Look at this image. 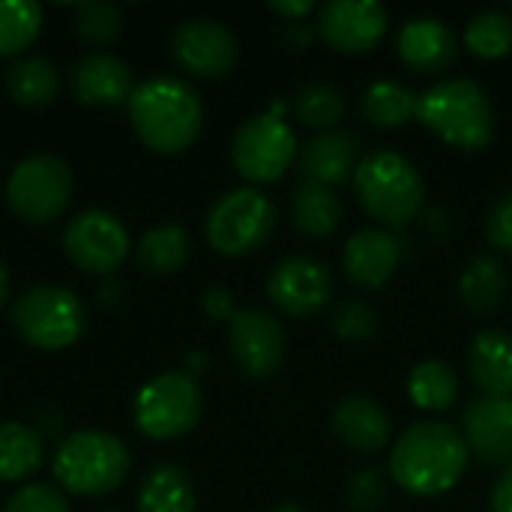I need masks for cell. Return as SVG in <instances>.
<instances>
[{
	"instance_id": "ab89813d",
	"label": "cell",
	"mask_w": 512,
	"mask_h": 512,
	"mask_svg": "<svg viewBox=\"0 0 512 512\" xmlns=\"http://www.w3.org/2000/svg\"><path fill=\"white\" fill-rule=\"evenodd\" d=\"M492 512H512V465L495 480L492 495H489Z\"/></svg>"
},
{
	"instance_id": "836d02e7",
	"label": "cell",
	"mask_w": 512,
	"mask_h": 512,
	"mask_svg": "<svg viewBox=\"0 0 512 512\" xmlns=\"http://www.w3.org/2000/svg\"><path fill=\"white\" fill-rule=\"evenodd\" d=\"M75 30L90 45H111L123 33V12L111 3H81L75 9Z\"/></svg>"
},
{
	"instance_id": "44dd1931",
	"label": "cell",
	"mask_w": 512,
	"mask_h": 512,
	"mask_svg": "<svg viewBox=\"0 0 512 512\" xmlns=\"http://www.w3.org/2000/svg\"><path fill=\"white\" fill-rule=\"evenodd\" d=\"M468 375L483 396H512V336L507 330H483L468 345Z\"/></svg>"
},
{
	"instance_id": "ac0fdd59",
	"label": "cell",
	"mask_w": 512,
	"mask_h": 512,
	"mask_svg": "<svg viewBox=\"0 0 512 512\" xmlns=\"http://www.w3.org/2000/svg\"><path fill=\"white\" fill-rule=\"evenodd\" d=\"M396 48H399L402 60L411 69L423 72V75L444 72L459 57L456 33L438 18H411V21H405L399 36H396Z\"/></svg>"
},
{
	"instance_id": "83f0119b",
	"label": "cell",
	"mask_w": 512,
	"mask_h": 512,
	"mask_svg": "<svg viewBox=\"0 0 512 512\" xmlns=\"http://www.w3.org/2000/svg\"><path fill=\"white\" fill-rule=\"evenodd\" d=\"M45 444L36 429L21 423L0 426V480L18 483L33 477L42 468Z\"/></svg>"
},
{
	"instance_id": "b9f144b4",
	"label": "cell",
	"mask_w": 512,
	"mask_h": 512,
	"mask_svg": "<svg viewBox=\"0 0 512 512\" xmlns=\"http://www.w3.org/2000/svg\"><path fill=\"white\" fill-rule=\"evenodd\" d=\"M315 36H318V30L309 27V24H303V21H291V24L285 27V42H288L291 48H306Z\"/></svg>"
},
{
	"instance_id": "7402d4cb",
	"label": "cell",
	"mask_w": 512,
	"mask_h": 512,
	"mask_svg": "<svg viewBox=\"0 0 512 512\" xmlns=\"http://www.w3.org/2000/svg\"><path fill=\"white\" fill-rule=\"evenodd\" d=\"M297 162L303 180L333 189L357 171V138L348 132H321L303 144Z\"/></svg>"
},
{
	"instance_id": "f1b7e54d",
	"label": "cell",
	"mask_w": 512,
	"mask_h": 512,
	"mask_svg": "<svg viewBox=\"0 0 512 512\" xmlns=\"http://www.w3.org/2000/svg\"><path fill=\"white\" fill-rule=\"evenodd\" d=\"M408 396L420 411H447L459 399V375L444 360H423L411 369Z\"/></svg>"
},
{
	"instance_id": "484cf974",
	"label": "cell",
	"mask_w": 512,
	"mask_h": 512,
	"mask_svg": "<svg viewBox=\"0 0 512 512\" xmlns=\"http://www.w3.org/2000/svg\"><path fill=\"white\" fill-rule=\"evenodd\" d=\"M60 72L45 57H21L6 69V90L18 105H48L60 96Z\"/></svg>"
},
{
	"instance_id": "30bf717a",
	"label": "cell",
	"mask_w": 512,
	"mask_h": 512,
	"mask_svg": "<svg viewBox=\"0 0 512 512\" xmlns=\"http://www.w3.org/2000/svg\"><path fill=\"white\" fill-rule=\"evenodd\" d=\"M231 159L249 183H276L297 159V135L282 117L255 114L237 129Z\"/></svg>"
},
{
	"instance_id": "d590c367",
	"label": "cell",
	"mask_w": 512,
	"mask_h": 512,
	"mask_svg": "<svg viewBox=\"0 0 512 512\" xmlns=\"http://www.w3.org/2000/svg\"><path fill=\"white\" fill-rule=\"evenodd\" d=\"M333 333L342 339V342H369L378 330V318H375V309L363 300H342L336 309H333Z\"/></svg>"
},
{
	"instance_id": "7a4b0ae2",
	"label": "cell",
	"mask_w": 512,
	"mask_h": 512,
	"mask_svg": "<svg viewBox=\"0 0 512 512\" xmlns=\"http://www.w3.org/2000/svg\"><path fill=\"white\" fill-rule=\"evenodd\" d=\"M126 108L138 141L162 156L189 150L204 126V105L198 93L180 78L141 81L132 90Z\"/></svg>"
},
{
	"instance_id": "9a60e30c",
	"label": "cell",
	"mask_w": 512,
	"mask_h": 512,
	"mask_svg": "<svg viewBox=\"0 0 512 512\" xmlns=\"http://www.w3.org/2000/svg\"><path fill=\"white\" fill-rule=\"evenodd\" d=\"M228 345L234 363L249 378H270L285 360V330L261 309H240L228 321Z\"/></svg>"
},
{
	"instance_id": "bcb514c9",
	"label": "cell",
	"mask_w": 512,
	"mask_h": 512,
	"mask_svg": "<svg viewBox=\"0 0 512 512\" xmlns=\"http://www.w3.org/2000/svg\"><path fill=\"white\" fill-rule=\"evenodd\" d=\"M102 512H120V510H102Z\"/></svg>"
},
{
	"instance_id": "52a82bcc",
	"label": "cell",
	"mask_w": 512,
	"mask_h": 512,
	"mask_svg": "<svg viewBox=\"0 0 512 512\" xmlns=\"http://www.w3.org/2000/svg\"><path fill=\"white\" fill-rule=\"evenodd\" d=\"M273 231H276V207L264 192L252 186L225 192L210 207L204 222L207 243L228 258L261 249L273 237Z\"/></svg>"
},
{
	"instance_id": "2e32d148",
	"label": "cell",
	"mask_w": 512,
	"mask_h": 512,
	"mask_svg": "<svg viewBox=\"0 0 512 512\" xmlns=\"http://www.w3.org/2000/svg\"><path fill=\"white\" fill-rule=\"evenodd\" d=\"M468 453L477 456L486 468H501L512 459V396L495 399L480 396L462 414Z\"/></svg>"
},
{
	"instance_id": "f35d334b",
	"label": "cell",
	"mask_w": 512,
	"mask_h": 512,
	"mask_svg": "<svg viewBox=\"0 0 512 512\" xmlns=\"http://www.w3.org/2000/svg\"><path fill=\"white\" fill-rule=\"evenodd\" d=\"M201 306H204V312H207L210 318H216V321H231V318L237 315L234 297H231V291H225V288H210V291L204 294Z\"/></svg>"
},
{
	"instance_id": "e575fe53",
	"label": "cell",
	"mask_w": 512,
	"mask_h": 512,
	"mask_svg": "<svg viewBox=\"0 0 512 512\" xmlns=\"http://www.w3.org/2000/svg\"><path fill=\"white\" fill-rule=\"evenodd\" d=\"M390 498V480L378 468H363L351 477L345 489V504L351 512H378L384 510Z\"/></svg>"
},
{
	"instance_id": "1f68e13d",
	"label": "cell",
	"mask_w": 512,
	"mask_h": 512,
	"mask_svg": "<svg viewBox=\"0 0 512 512\" xmlns=\"http://www.w3.org/2000/svg\"><path fill=\"white\" fill-rule=\"evenodd\" d=\"M465 48L483 60H501L512 51V18L504 9H486L465 27Z\"/></svg>"
},
{
	"instance_id": "d6a6232c",
	"label": "cell",
	"mask_w": 512,
	"mask_h": 512,
	"mask_svg": "<svg viewBox=\"0 0 512 512\" xmlns=\"http://www.w3.org/2000/svg\"><path fill=\"white\" fill-rule=\"evenodd\" d=\"M294 111L312 129H333L345 117V93L336 84L312 81L297 93Z\"/></svg>"
},
{
	"instance_id": "8fae6325",
	"label": "cell",
	"mask_w": 512,
	"mask_h": 512,
	"mask_svg": "<svg viewBox=\"0 0 512 512\" xmlns=\"http://www.w3.org/2000/svg\"><path fill=\"white\" fill-rule=\"evenodd\" d=\"M66 258L84 273H114L129 255V234L108 210H84L63 231Z\"/></svg>"
},
{
	"instance_id": "4fadbf2b",
	"label": "cell",
	"mask_w": 512,
	"mask_h": 512,
	"mask_svg": "<svg viewBox=\"0 0 512 512\" xmlns=\"http://www.w3.org/2000/svg\"><path fill=\"white\" fill-rule=\"evenodd\" d=\"M330 294H333L330 270L309 255L282 258L267 276V297L273 300L276 309L294 318H309L321 312Z\"/></svg>"
},
{
	"instance_id": "603a6c76",
	"label": "cell",
	"mask_w": 512,
	"mask_h": 512,
	"mask_svg": "<svg viewBox=\"0 0 512 512\" xmlns=\"http://www.w3.org/2000/svg\"><path fill=\"white\" fill-rule=\"evenodd\" d=\"M342 201L330 186L303 180L291 195V222L306 237H327L339 228Z\"/></svg>"
},
{
	"instance_id": "cb8c5ba5",
	"label": "cell",
	"mask_w": 512,
	"mask_h": 512,
	"mask_svg": "<svg viewBox=\"0 0 512 512\" xmlns=\"http://www.w3.org/2000/svg\"><path fill=\"white\" fill-rule=\"evenodd\" d=\"M138 512H195L192 477L177 465L153 468L138 486Z\"/></svg>"
},
{
	"instance_id": "60d3db41",
	"label": "cell",
	"mask_w": 512,
	"mask_h": 512,
	"mask_svg": "<svg viewBox=\"0 0 512 512\" xmlns=\"http://www.w3.org/2000/svg\"><path fill=\"white\" fill-rule=\"evenodd\" d=\"M267 6H270V12L285 15V18H291V21H300L303 15L315 12V3H312V0H270Z\"/></svg>"
},
{
	"instance_id": "d6986e66",
	"label": "cell",
	"mask_w": 512,
	"mask_h": 512,
	"mask_svg": "<svg viewBox=\"0 0 512 512\" xmlns=\"http://www.w3.org/2000/svg\"><path fill=\"white\" fill-rule=\"evenodd\" d=\"M129 66L105 51H93L72 66V93L81 105H120L132 96Z\"/></svg>"
},
{
	"instance_id": "4dcf8cb0",
	"label": "cell",
	"mask_w": 512,
	"mask_h": 512,
	"mask_svg": "<svg viewBox=\"0 0 512 512\" xmlns=\"http://www.w3.org/2000/svg\"><path fill=\"white\" fill-rule=\"evenodd\" d=\"M42 30V6L33 0H0V57L21 54Z\"/></svg>"
},
{
	"instance_id": "74e56055",
	"label": "cell",
	"mask_w": 512,
	"mask_h": 512,
	"mask_svg": "<svg viewBox=\"0 0 512 512\" xmlns=\"http://www.w3.org/2000/svg\"><path fill=\"white\" fill-rule=\"evenodd\" d=\"M486 237L495 249L512 255V192L501 195L486 216Z\"/></svg>"
},
{
	"instance_id": "277c9868",
	"label": "cell",
	"mask_w": 512,
	"mask_h": 512,
	"mask_svg": "<svg viewBox=\"0 0 512 512\" xmlns=\"http://www.w3.org/2000/svg\"><path fill=\"white\" fill-rule=\"evenodd\" d=\"M354 189L363 210L387 231L411 225L426 198V186L414 162L393 150H378L357 162Z\"/></svg>"
},
{
	"instance_id": "3957f363",
	"label": "cell",
	"mask_w": 512,
	"mask_h": 512,
	"mask_svg": "<svg viewBox=\"0 0 512 512\" xmlns=\"http://www.w3.org/2000/svg\"><path fill=\"white\" fill-rule=\"evenodd\" d=\"M417 120L459 150H483L495 135V108L471 78H447L417 102Z\"/></svg>"
},
{
	"instance_id": "e0dca14e",
	"label": "cell",
	"mask_w": 512,
	"mask_h": 512,
	"mask_svg": "<svg viewBox=\"0 0 512 512\" xmlns=\"http://www.w3.org/2000/svg\"><path fill=\"white\" fill-rule=\"evenodd\" d=\"M399 258H402V246L387 228H363L342 249L345 276L369 291H378L393 279Z\"/></svg>"
},
{
	"instance_id": "8d00e7d4",
	"label": "cell",
	"mask_w": 512,
	"mask_h": 512,
	"mask_svg": "<svg viewBox=\"0 0 512 512\" xmlns=\"http://www.w3.org/2000/svg\"><path fill=\"white\" fill-rule=\"evenodd\" d=\"M3 512H69V504H66V498L54 486L30 483V486H21L9 498V504L3 507Z\"/></svg>"
},
{
	"instance_id": "ffe728a7",
	"label": "cell",
	"mask_w": 512,
	"mask_h": 512,
	"mask_svg": "<svg viewBox=\"0 0 512 512\" xmlns=\"http://www.w3.org/2000/svg\"><path fill=\"white\" fill-rule=\"evenodd\" d=\"M333 435L357 453H381L390 444V417L369 396H348L333 411Z\"/></svg>"
},
{
	"instance_id": "d4e9b609",
	"label": "cell",
	"mask_w": 512,
	"mask_h": 512,
	"mask_svg": "<svg viewBox=\"0 0 512 512\" xmlns=\"http://www.w3.org/2000/svg\"><path fill=\"white\" fill-rule=\"evenodd\" d=\"M507 288H510L507 270L492 255H477L459 276V297L477 315L498 309L501 300L507 297Z\"/></svg>"
},
{
	"instance_id": "ee69618b",
	"label": "cell",
	"mask_w": 512,
	"mask_h": 512,
	"mask_svg": "<svg viewBox=\"0 0 512 512\" xmlns=\"http://www.w3.org/2000/svg\"><path fill=\"white\" fill-rule=\"evenodd\" d=\"M6 300H9V270H6L3 261H0V309H3Z\"/></svg>"
},
{
	"instance_id": "5b68a950",
	"label": "cell",
	"mask_w": 512,
	"mask_h": 512,
	"mask_svg": "<svg viewBox=\"0 0 512 512\" xmlns=\"http://www.w3.org/2000/svg\"><path fill=\"white\" fill-rule=\"evenodd\" d=\"M132 468V456L126 444L102 429H78L54 453L51 471L54 480L69 492L81 498H99L111 495L123 486L126 474Z\"/></svg>"
},
{
	"instance_id": "9c48e42d",
	"label": "cell",
	"mask_w": 512,
	"mask_h": 512,
	"mask_svg": "<svg viewBox=\"0 0 512 512\" xmlns=\"http://www.w3.org/2000/svg\"><path fill=\"white\" fill-rule=\"evenodd\" d=\"M204 399L186 372H165L147 381L135 396V426L150 441H174L201 420Z\"/></svg>"
},
{
	"instance_id": "8992f818",
	"label": "cell",
	"mask_w": 512,
	"mask_h": 512,
	"mask_svg": "<svg viewBox=\"0 0 512 512\" xmlns=\"http://www.w3.org/2000/svg\"><path fill=\"white\" fill-rule=\"evenodd\" d=\"M15 333L39 351H63L87 330L84 303L60 285L27 288L9 312Z\"/></svg>"
},
{
	"instance_id": "7c38bea8",
	"label": "cell",
	"mask_w": 512,
	"mask_h": 512,
	"mask_svg": "<svg viewBox=\"0 0 512 512\" xmlns=\"http://www.w3.org/2000/svg\"><path fill=\"white\" fill-rule=\"evenodd\" d=\"M171 54L195 78H222L237 63V36L213 18H186L171 33Z\"/></svg>"
},
{
	"instance_id": "f6af8a7d",
	"label": "cell",
	"mask_w": 512,
	"mask_h": 512,
	"mask_svg": "<svg viewBox=\"0 0 512 512\" xmlns=\"http://www.w3.org/2000/svg\"><path fill=\"white\" fill-rule=\"evenodd\" d=\"M270 512H306V510H300V507H294V504H282V507H276V510H270Z\"/></svg>"
},
{
	"instance_id": "ba28073f",
	"label": "cell",
	"mask_w": 512,
	"mask_h": 512,
	"mask_svg": "<svg viewBox=\"0 0 512 512\" xmlns=\"http://www.w3.org/2000/svg\"><path fill=\"white\" fill-rule=\"evenodd\" d=\"M6 201L21 222L48 225L72 201V171L60 156L36 153L21 159L6 180Z\"/></svg>"
},
{
	"instance_id": "7bdbcfd3",
	"label": "cell",
	"mask_w": 512,
	"mask_h": 512,
	"mask_svg": "<svg viewBox=\"0 0 512 512\" xmlns=\"http://www.w3.org/2000/svg\"><path fill=\"white\" fill-rule=\"evenodd\" d=\"M204 369H207V357L204 354H198V351L186 354V375L189 378H195V372H204Z\"/></svg>"
},
{
	"instance_id": "4316f807",
	"label": "cell",
	"mask_w": 512,
	"mask_h": 512,
	"mask_svg": "<svg viewBox=\"0 0 512 512\" xmlns=\"http://www.w3.org/2000/svg\"><path fill=\"white\" fill-rule=\"evenodd\" d=\"M189 252H192V243L180 225H159V228H150L138 240L135 261L144 273L168 276V273H177L189 261Z\"/></svg>"
},
{
	"instance_id": "f546056e",
	"label": "cell",
	"mask_w": 512,
	"mask_h": 512,
	"mask_svg": "<svg viewBox=\"0 0 512 512\" xmlns=\"http://www.w3.org/2000/svg\"><path fill=\"white\" fill-rule=\"evenodd\" d=\"M420 96L399 81H375L363 93V114L381 129H396L417 117Z\"/></svg>"
},
{
	"instance_id": "6da1fadb",
	"label": "cell",
	"mask_w": 512,
	"mask_h": 512,
	"mask_svg": "<svg viewBox=\"0 0 512 512\" xmlns=\"http://www.w3.org/2000/svg\"><path fill=\"white\" fill-rule=\"evenodd\" d=\"M468 444L450 423L420 420L399 435L390 474L408 495L432 498L450 492L468 468Z\"/></svg>"
},
{
	"instance_id": "5bb4252c",
	"label": "cell",
	"mask_w": 512,
	"mask_h": 512,
	"mask_svg": "<svg viewBox=\"0 0 512 512\" xmlns=\"http://www.w3.org/2000/svg\"><path fill=\"white\" fill-rule=\"evenodd\" d=\"M315 30L336 51L366 54L387 33V9L378 0H330L321 6Z\"/></svg>"
}]
</instances>
